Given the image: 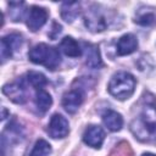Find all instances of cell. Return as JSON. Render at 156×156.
<instances>
[{"instance_id": "obj_1", "label": "cell", "mask_w": 156, "mask_h": 156, "mask_svg": "<svg viewBox=\"0 0 156 156\" xmlns=\"http://www.w3.org/2000/svg\"><path fill=\"white\" fill-rule=\"evenodd\" d=\"M130 130L143 143H156V99L146 93L141 99L138 113L130 122Z\"/></svg>"}, {"instance_id": "obj_2", "label": "cell", "mask_w": 156, "mask_h": 156, "mask_svg": "<svg viewBox=\"0 0 156 156\" xmlns=\"http://www.w3.org/2000/svg\"><path fill=\"white\" fill-rule=\"evenodd\" d=\"M28 57L33 63L41 65L50 71L56 69L61 62L58 50L43 43L33 46L28 52Z\"/></svg>"}, {"instance_id": "obj_3", "label": "cell", "mask_w": 156, "mask_h": 156, "mask_svg": "<svg viewBox=\"0 0 156 156\" xmlns=\"http://www.w3.org/2000/svg\"><path fill=\"white\" fill-rule=\"evenodd\" d=\"M135 78L128 72H117L108 83V93L118 100H126L132 96L135 89Z\"/></svg>"}, {"instance_id": "obj_4", "label": "cell", "mask_w": 156, "mask_h": 156, "mask_svg": "<svg viewBox=\"0 0 156 156\" xmlns=\"http://www.w3.org/2000/svg\"><path fill=\"white\" fill-rule=\"evenodd\" d=\"M84 22L87 28L91 32H101L107 27V21L105 20V16L96 6H93L89 10H87Z\"/></svg>"}, {"instance_id": "obj_5", "label": "cell", "mask_w": 156, "mask_h": 156, "mask_svg": "<svg viewBox=\"0 0 156 156\" xmlns=\"http://www.w3.org/2000/svg\"><path fill=\"white\" fill-rule=\"evenodd\" d=\"M69 132V126H68V121L60 113H55L49 122V127H48V133L51 138L54 139H61L67 136Z\"/></svg>"}, {"instance_id": "obj_6", "label": "cell", "mask_w": 156, "mask_h": 156, "mask_svg": "<svg viewBox=\"0 0 156 156\" xmlns=\"http://www.w3.org/2000/svg\"><path fill=\"white\" fill-rule=\"evenodd\" d=\"M2 93L15 104H24L27 101V91L22 79L5 84L2 87Z\"/></svg>"}, {"instance_id": "obj_7", "label": "cell", "mask_w": 156, "mask_h": 156, "mask_svg": "<svg viewBox=\"0 0 156 156\" xmlns=\"http://www.w3.org/2000/svg\"><path fill=\"white\" fill-rule=\"evenodd\" d=\"M22 45V37L18 33H12L1 39V57L2 61L13 56L15 51H17Z\"/></svg>"}, {"instance_id": "obj_8", "label": "cell", "mask_w": 156, "mask_h": 156, "mask_svg": "<svg viewBox=\"0 0 156 156\" xmlns=\"http://www.w3.org/2000/svg\"><path fill=\"white\" fill-rule=\"evenodd\" d=\"M48 20V11L40 6H32L27 18V26L32 32L40 29Z\"/></svg>"}, {"instance_id": "obj_9", "label": "cell", "mask_w": 156, "mask_h": 156, "mask_svg": "<svg viewBox=\"0 0 156 156\" xmlns=\"http://www.w3.org/2000/svg\"><path fill=\"white\" fill-rule=\"evenodd\" d=\"M84 100V94L82 89H72L67 91L62 98V106L68 113H74Z\"/></svg>"}, {"instance_id": "obj_10", "label": "cell", "mask_w": 156, "mask_h": 156, "mask_svg": "<svg viewBox=\"0 0 156 156\" xmlns=\"http://www.w3.org/2000/svg\"><path fill=\"white\" fill-rule=\"evenodd\" d=\"M104 139H105V133L102 128L95 124L89 126L83 134V141L94 149H99L102 145Z\"/></svg>"}, {"instance_id": "obj_11", "label": "cell", "mask_w": 156, "mask_h": 156, "mask_svg": "<svg viewBox=\"0 0 156 156\" xmlns=\"http://www.w3.org/2000/svg\"><path fill=\"white\" fill-rule=\"evenodd\" d=\"M84 55H85V63L90 68H100L102 67V60L100 56L99 48L94 44L84 43Z\"/></svg>"}, {"instance_id": "obj_12", "label": "cell", "mask_w": 156, "mask_h": 156, "mask_svg": "<svg viewBox=\"0 0 156 156\" xmlns=\"http://www.w3.org/2000/svg\"><path fill=\"white\" fill-rule=\"evenodd\" d=\"M138 48V40L133 34H124L117 41V54L119 56L129 55Z\"/></svg>"}, {"instance_id": "obj_13", "label": "cell", "mask_w": 156, "mask_h": 156, "mask_svg": "<svg viewBox=\"0 0 156 156\" xmlns=\"http://www.w3.org/2000/svg\"><path fill=\"white\" fill-rule=\"evenodd\" d=\"M102 122L107 127V129H110L111 132H118L123 126L122 116L113 110H107L102 115Z\"/></svg>"}, {"instance_id": "obj_14", "label": "cell", "mask_w": 156, "mask_h": 156, "mask_svg": "<svg viewBox=\"0 0 156 156\" xmlns=\"http://www.w3.org/2000/svg\"><path fill=\"white\" fill-rule=\"evenodd\" d=\"M60 48L65 52V55H67L69 57H79L82 55L79 44L72 37H65L60 44Z\"/></svg>"}, {"instance_id": "obj_15", "label": "cell", "mask_w": 156, "mask_h": 156, "mask_svg": "<svg viewBox=\"0 0 156 156\" xmlns=\"http://www.w3.org/2000/svg\"><path fill=\"white\" fill-rule=\"evenodd\" d=\"M79 2H63L61 5V17L66 22H72L79 15Z\"/></svg>"}, {"instance_id": "obj_16", "label": "cell", "mask_w": 156, "mask_h": 156, "mask_svg": "<svg viewBox=\"0 0 156 156\" xmlns=\"http://www.w3.org/2000/svg\"><path fill=\"white\" fill-rule=\"evenodd\" d=\"M35 104H37L38 110H39L41 113H44V112H46V111L50 108V106L52 105V98H51V95H50L46 90L40 89V90L37 91V95H35Z\"/></svg>"}, {"instance_id": "obj_17", "label": "cell", "mask_w": 156, "mask_h": 156, "mask_svg": "<svg viewBox=\"0 0 156 156\" xmlns=\"http://www.w3.org/2000/svg\"><path fill=\"white\" fill-rule=\"evenodd\" d=\"M27 77H28V82L30 83V85L38 90L43 89V87H45L48 84V79L45 78V76L39 73V72L30 71V72H28Z\"/></svg>"}, {"instance_id": "obj_18", "label": "cell", "mask_w": 156, "mask_h": 156, "mask_svg": "<svg viewBox=\"0 0 156 156\" xmlns=\"http://www.w3.org/2000/svg\"><path fill=\"white\" fill-rule=\"evenodd\" d=\"M50 152H51L50 144L44 139H39L35 143L34 147L32 149L29 156H49Z\"/></svg>"}, {"instance_id": "obj_19", "label": "cell", "mask_w": 156, "mask_h": 156, "mask_svg": "<svg viewBox=\"0 0 156 156\" xmlns=\"http://www.w3.org/2000/svg\"><path fill=\"white\" fill-rule=\"evenodd\" d=\"M10 16L12 18V21L17 22L21 21L24 13V2H10Z\"/></svg>"}, {"instance_id": "obj_20", "label": "cell", "mask_w": 156, "mask_h": 156, "mask_svg": "<svg viewBox=\"0 0 156 156\" xmlns=\"http://www.w3.org/2000/svg\"><path fill=\"white\" fill-rule=\"evenodd\" d=\"M135 22L138 24H141V26H151L156 22V16L152 13V12H146V13H141L140 16L136 17Z\"/></svg>"}, {"instance_id": "obj_21", "label": "cell", "mask_w": 156, "mask_h": 156, "mask_svg": "<svg viewBox=\"0 0 156 156\" xmlns=\"http://www.w3.org/2000/svg\"><path fill=\"white\" fill-rule=\"evenodd\" d=\"M141 156H156V155H154V154H150V152H146V154H143Z\"/></svg>"}]
</instances>
